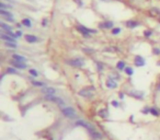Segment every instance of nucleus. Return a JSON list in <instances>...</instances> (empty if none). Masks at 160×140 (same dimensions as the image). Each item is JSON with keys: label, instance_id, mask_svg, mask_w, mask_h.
I'll return each instance as SVG.
<instances>
[{"label": "nucleus", "instance_id": "23", "mask_svg": "<svg viewBox=\"0 0 160 140\" xmlns=\"http://www.w3.org/2000/svg\"><path fill=\"white\" fill-rule=\"evenodd\" d=\"M4 45L7 47H10V48H17V44L14 43H9V42H4Z\"/></svg>", "mask_w": 160, "mask_h": 140}, {"label": "nucleus", "instance_id": "1", "mask_svg": "<svg viewBox=\"0 0 160 140\" xmlns=\"http://www.w3.org/2000/svg\"><path fill=\"white\" fill-rule=\"evenodd\" d=\"M61 113L68 118H76V111L72 107H64L61 109Z\"/></svg>", "mask_w": 160, "mask_h": 140}, {"label": "nucleus", "instance_id": "16", "mask_svg": "<svg viewBox=\"0 0 160 140\" xmlns=\"http://www.w3.org/2000/svg\"><path fill=\"white\" fill-rule=\"evenodd\" d=\"M126 25H127V27L134 28V27H136V26L139 25V23H138V22H136V21H127L126 22Z\"/></svg>", "mask_w": 160, "mask_h": 140}, {"label": "nucleus", "instance_id": "38", "mask_svg": "<svg viewBox=\"0 0 160 140\" xmlns=\"http://www.w3.org/2000/svg\"><path fill=\"white\" fill-rule=\"evenodd\" d=\"M102 1H107L109 2V1H112V0H102Z\"/></svg>", "mask_w": 160, "mask_h": 140}, {"label": "nucleus", "instance_id": "19", "mask_svg": "<svg viewBox=\"0 0 160 140\" xmlns=\"http://www.w3.org/2000/svg\"><path fill=\"white\" fill-rule=\"evenodd\" d=\"M0 9H2V10H6V9H12V6H10V4H6L4 2H0Z\"/></svg>", "mask_w": 160, "mask_h": 140}, {"label": "nucleus", "instance_id": "6", "mask_svg": "<svg viewBox=\"0 0 160 140\" xmlns=\"http://www.w3.org/2000/svg\"><path fill=\"white\" fill-rule=\"evenodd\" d=\"M0 37H1V39H3L4 42H9V43H14L15 44V38L11 37L10 35H8L7 33H4V32H2V34L0 35Z\"/></svg>", "mask_w": 160, "mask_h": 140}, {"label": "nucleus", "instance_id": "22", "mask_svg": "<svg viewBox=\"0 0 160 140\" xmlns=\"http://www.w3.org/2000/svg\"><path fill=\"white\" fill-rule=\"evenodd\" d=\"M7 72H8V73H11V74L18 73V71L15 70V68H14V67H9L8 69H7Z\"/></svg>", "mask_w": 160, "mask_h": 140}, {"label": "nucleus", "instance_id": "13", "mask_svg": "<svg viewBox=\"0 0 160 140\" xmlns=\"http://www.w3.org/2000/svg\"><path fill=\"white\" fill-rule=\"evenodd\" d=\"M135 65L136 66H144L145 65V60L141 56H136L135 57Z\"/></svg>", "mask_w": 160, "mask_h": 140}, {"label": "nucleus", "instance_id": "15", "mask_svg": "<svg viewBox=\"0 0 160 140\" xmlns=\"http://www.w3.org/2000/svg\"><path fill=\"white\" fill-rule=\"evenodd\" d=\"M76 125H78V126H83V127H85V128H88V129L92 128V127L90 126L89 124H87V122H83V120H77V122H76Z\"/></svg>", "mask_w": 160, "mask_h": 140}, {"label": "nucleus", "instance_id": "32", "mask_svg": "<svg viewBox=\"0 0 160 140\" xmlns=\"http://www.w3.org/2000/svg\"><path fill=\"white\" fill-rule=\"evenodd\" d=\"M112 105H113L114 107H118V102H116V101H112Z\"/></svg>", "mask_w": 160, "mask_h": 140}, {"label": "nucleus", "instance_id": "37", "mask_svg": "<svg viewBox=\"0 0 160 140\" xmlns=\"http://www.w3.org/2000/svg\"><path fill=\"white\" fill-rule=\"evenodd\" d=\"M120 98H124V94L123 93H120Z\"/></svg>", "mask_w": 160, "mask_h": 140}, {"label": "nucleus", "instance_id": "5", "mask_svg": "<svg viewBox=\"0 0 160 140\" xmlns=\"http://www.w3.org/2000/svg\"><path fill=\"white\" fill-rule=\"evenodd\" d=\"M42 93L45 94L46 96L47 95H54V94L56 93V90H55L54 88H50V87H44L43 89H42Z\"/></svg>", "mask_w": 160, "mask_h": 140}, {"label": "nucleus", "instance_id": "8", "mask_svg": "<svg viewBox=\"0 0 160 140\" xmlns=\"http://www.w3.org/2000/svg\"><path fill=\"white\" fill-rule=\"evenodd\" d=\"M25 41L28 42V43H30V44H33V43H36L38 39H37V37L34 36V35L28 34V35H25Z\"/></svg>", "mask_w": 160, "mask_h": 140}, {"label": "nucleus", "instance_id": "35", "mask_svg": "<svg viewBox=\"0 0 160 140\" xmlns=\"http://www.w3.org/2000/svg\"><path fill=\"white\" fill-rule=\"evenodd\" d=\"M15 35H17V36H18V37H20V36H22V32H21V31H18V32H17V33H15Z\"/></svg>", "mask_w": 160, "mask_h": 140}, {"label": "nucleus", "instance_id": "10", "mask_svg": "<svg viewBox=\"0 0 160 140\" xmlns=\"http://www.w3.org/2000/svg\"><path fill=\"white\" fill-rule=\"evenodd\" d=\"M11 63H12V66L14 68H17V69H25V68H26V65L24 62H19V61L14 60V61H12Z\"/></svg>", "mask_w": 160, "mask_h": 140}, {"label": "nucleus", "instance_id": "3", "mask_svg": "<svg viewBox=\"0 0 160 140\" xmlns=\"http://www.w3.org/2000/svg\"><path fill=\"white\" fill-rule=\"evenodd\" d=\"M46 98L49 101H52L53 103H55V104L59 105V106H63L64 104H65V102H64V100L61 97H58V96H55V95H47L46 96Z\"/></svg>", "mask_w": 160, "mask_h": 140}, {"label": "nucleus", "instance_id": "12", "mask_svg": "<svg viewBox=\"0 0 160 140\" xmlns=\"http://www.w3.org/2000/svg\"><path fill=\"white\" fill-rule=\"evenodd\" d=\"M0 27H1L2 31H4V32H10V31H12V27H11V25H9V24L4 23V22H0Z\"/></svg>", "mask_w": 160, "mask_h": 140}, {"label": "nucleus", "instance_id": "34", "mask_svg": "<svg viewBox=\"0 0 160 140\" xmlns=\"http://www.w3.org/2000/svg\"><path fill=\"white\" fill-rule=\"evenodd\" d=\"M83 52H92V49H90V48H83Z\"/></svg>", "mask_w": 160, "mask_h": 140}, {"label": "nucleus", "instance_id": "18", "mask_svg": "<svg viewBox=\"0 0 160 140\" xmlns=\"http://www.w3.org/2000/svg\"><path fill=\"white\" fill-rule=\"evenodd\" d=\"M22 24L24 26H26V27H31L32 26V22H31L30 19H23L22 20Z\"/></svg>", "mask_w": 160, "mask_h": 140}, {"label": "nucleus", "instance_id": "27", "mask_svg": "<svg viewBox=\"0 0 160 140\" xmlns=\"http://www.w3.org/2000/svg\"><path fill=\"white\" fill-rule=\"evenodd\" d=\"M99 115H101L102 117H106V116H107V111H106V109H102V111H100Z\"/></svg>", "mask_w": 160, "mask_h": 140}, {"label": "nucleus", "instance_id": "20", "mask_svg": "<svg viewBox=\"0 0 160 140\" xmlns=\"http://www.w3.org/2000/svg\"><path fill=\"white\" fill-rule=\"evenodd\" d=\"M116 68H117L118 70L125 69V63H124V61H118V62L116 63Z\"/></svg>", "mask_w": 160, "mask_h": 140}, {"label": "nucleus", "instance_id": "36", "mask_svg": "<svg viewBox=\"0 0 160 140\" xmlns=\"http://www.w3.org/2000/svg\"><path fill=\"white\" fill-rule=\"evenodd\" d=\"M148 112H149V109H144V112H142V113H144V114H147V113H148Z\"/></svg>", "mask_w": 160, "mask_h": 140}, {"label": "nucleus", "instance_id": "29", "mask_svg": "<svg viewBox=\"0 0 160 140\" xmlns=\"http://www.w3.org/2000/svg\"><path fill=\"white\" fill-rule=\"evenodd\" d=\"M30 74H32L33 77H37V71L36 70H34V69H30Z\"/></svg>", "mask_w": 160, "mask_h": 140}, {"label": "nucleus", "instance_id": "2", "mask_svg": "<svg viewBox=\"0 0 160 140\" xmlns=\"http://www.w3.org/2000/svg\"><path fill=\"white\" fill-rule=\"evenodd\" d=\"M67 62L69 63L70 66H74V67H77V68H80V67H83V66H85V61H83L81 58L71 59V60H68Z\"/></svg>", "mask_w": 160, "mask_h": 140}, {"label": "nucleus", "instance_id": "40", "mask_svg": "<svg viewBox=\"0 0 160 140\" xmlns=\"http://www.w3.org/2000/svg\"><path fill=\"white\" fill-rule=\"evenodd\" d=\"M7 1H12V0H7Z\"/></svg>", "mask_w": 160, "mask_h": 140}, {"label": "nucleus", "instance_id": "17", "mask_svg": "<svg viewBox=\"0 0 160 140\" xmlns=\"http://www.w3.org/2000/svg\"><path fill=\"white\" fill-rule=\"evenodd\" d=\"M101 26H102V27H104V28H111V27H113V22L106 21V22H104V23L101 24Z\"/></svg>", "mask_w": 160, "mask_h": 140}, {"label": "nucleus", "instance_id": "9", "mask_svg": "<svg viewBox=\"0 0 160 140\" xmlns=\"http://www.w3.org/2000/svg\"><path fill=\"white\" fill-rule=\"evenodd\" d=\"M88 130H89L90 135H91L93 138H95V139H101V138H102V135H101L100 132H98L96 130H94L93 128H90V129H88Z\"/></svg>", "mask_w": 160, "mask_h": 140}, {"label": "nucleus", "instance_id": "4", "mask_svg": "<svg viewBox=\"0 0 160 140\" xmlns=\"http://www.w3.org/2000/svg\"><path fill=\"white\" fill-rule=\"evenodd\" d=\"M77 28H78L79 32H80L82 35H85V36H88V35H89V33H95V31H94V30L87 28V27H85L83 25H78V26H77Z\"/></svg>", "mask_w": 160, "mask_h": 140}, {"label": "nucleus", "instance_id": "7", "mask_svg": "<svg viewBox=\"0 0 160 140\" xmlns=\"http://www.w3.org/2000/svg\"><path fill=\"white\" fill-rule=\"evenodd\" d=\"M78 94L80 96H82V97H85V98H91L92 96H93L88 90H80V91L78 92Z\"/></svg>", "mask_w": 160, "mask_h": 140}, {"label": "nucleus", "instance_id": "33", "mask_svg": "<svg viewBox=\"0 0 160 140\" xmlns=\"http://www.w3.org/2000/svg\"><path fill=\"white\" fill-rule=\"evenodd\" d=\"M150 35H151V32H150V31H146V32H145V36H146V37L150 36Z\"/></svg>", "mask_w": 160, "mask_h": 140}, {"label": "nucleus", "instance_id": "25", "mask_svg": "<svg viewBox=\"0 0 160 140\" xmlns=\"http://www.w3.org/2000/svg\"><path fill=\"white\" fill-rule=\"evenodd\" d=\"M33 84L35 85V87H44V83L41 82V81H33Z\"/></svg>", "mask_w": 160, "mask_h": 140}, {"label": "nucleus", "instance_id": "30", "mask_svg": "<svg viewBox=\"0 0 160 140\" xmlns=\"http://www.w3.org/2000/svg\"><path fill=\"white\" fill-rule=\"evenodd\" d=\"M153 54L159 55L160 54V49H159V48H155V49H153Z\"/></svg>", "mask_w": 160, "mask_h": 140}, {"label": "nucleus", "instance_id": "28", "mask_svg": "<svg viewBox=\"0 0 160 140\" xmlns=\"http://www.w3.org/2000/svg\"><path fill=\"white\" fill-rule=\"evenodd\" d=\"M120 32H121V28L120 27H115V28H113V31H112V34L117 35Z\"/></svg>", "mask_w": 160, "mask_h": 140}, {"label": "nucleus", "instance_id": "11", "mask_svg": "<svg viewBox=\"0 0 160 140\" xmlns=\"http://www.w3.org/2000/svg\"><path fill=\"white\" fill-rule=\"evenodd\" d=\"M12 58L14 59L15 61H19V62H25V61L28 60V59H26L24 56H21V55H18V54L12 55Z\"/></svg>", "mask_w": 160, "mask_h": 140}, {"label": "nucleus", "instance_id": "24", "mask_svg": "<svg viewBox=\"0 0 160 140\" xmlns=\"http://www.w3.org/2000/svg\"><path fill=\"white\" fill-rule=\"evenodd\" d=\"M149 113H151L153 116H158V115H159V112H158L157 109H155V108H149Z\"/></svg>", "mask_w": 160, "mask_h": 140}, {"label": "nucleus", "instance_id": "14", "mask_svg": "<svg viewBox=\"0 0 160 140\" xmlns=\"http://www.w3.org/2000/svg\"><path fill=\"white\" fill-rule=\"evenodd\" d=\"M0 14H1L3 18H6V19H9V18H13V14H12V13L9 12V11L2 10V9H0Z\"/></svg>", "mask_w": 160, "mask_h": 140}, {"label": "nucleus", "instance_id": "39", "mask_svg": "<svg viewBox=\"0 0 160 140\" xmlns=\"http://www.w3.org/2000/svg\"><path fill=\"white\" fill-rule=\"evenodd\" d=\"M158 89H159V90H160V83H159V87H158Z\"/></svg>", "mask_w": 160, "mask_h": 140}, {"label": "nucleus", "instance_id": "21", "mask_svg": "<svg viewBox=\"0 0 160 140\" xmlns=\"http://www.w3.org/2000/svg\"><path fill=\"white\" fill-rule=\"evenodd\" d=\"M107 87H109L110 89H115V88H116V83L110 79V80L107 81Z\"/></svg>", "mask_w": 160, "mask_h": 140}, {"label": "nucleus", "instance_id": "31", "mask_svg": "<svg viewBox=\"0 0 160 140\" xmlns=\"http://www.w3.org/2000/svg\"><path fill=\"white\" fill-rule=\"evenodd\" d=\"M47 19H44L43 20V21H42V25H43V26H46V25H47Z\"/></svg>", "mask_w": 160, "mask_h": 140}, {"label": "nucleus", "instance_id": "26", "mask_svg": "<svg viewBox=\"0 0 160 140\" xmlns=\"http://www.w3.org/2000/svg\"><path fill=\"white\" fill-rule=\"evenodd\" d=\"M124 70H125V72H126L127 74H129V76H132V74L134 73V70L132 69V68H125Z\"/></svg>", "mask_w": 160, "mask_h": 140}]
</instances>
